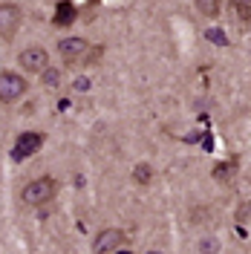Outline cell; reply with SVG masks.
I'll list each match as a JSON object with an SVG mask.
<instances>
[{
	"mask_svg": "<svg viewBox=\"0 0 251 254\" xmlns=\"http://www.w3.org/2000/svg\"><path fill=\"white\" fill-rule=\"evenodd\" d=\"M55 190H58L55 179H49V176L35 179V182H29V185L23 188V202H26V205H44V202H49V199L55 196Z\"/></svg>",
	"mask_w": 251,
	"mask_h": 254,
	"instance_id": "obj_1",
	"label": "cell"
},
{
	"mask_svg": "<svg viewBox=\"0 0 251 254\" xmlns=\"http://www.w3.org/2000/svg\"><path fill=\"white\" fill-rule=\"evenodd\" d=\"M26 93V81L20 78L17 72H0V101L12 104L20 95Z\"/></svg>",
	"mask_w": 251,
	"mask_h": 254,
	"instance_id": "obj_2",
	"label": "cell"
},
{
	"mask_svg": "<svg viewBox=\"0 0 251 254\" xmlns=\"http://www.w3.org/2000/svg\"><path fill=\"white\" fill-rule=\"evenodd\" d=\"M127 243L125 237V231H119V228H107V231H101L98 237H95V254H113V252H119L122 246Z\"/></svg>",
	"mask_w": 251,
	"mask_h": 254,
	"instance_id": "obj_3",
	"label": "cell"
},
{
	"mask_svg": "<svg viewBox=\"0 0 251 254\" xmlns=\"http://www.w3.org/2000/svg\"><path fill=\"white\" fill-rule=\"evenodd\" d=\"M20 66H23L26 72H44V69H49L47 49H41V47L23 49V52H20Z\"/></svg>",
	"mask_w": 251,
	"mask_h": 254,
	"instance_id": "obj_4",
	"label": "cell"
},
{
	"mask_svg": "<svg viewBox=\"0 0 251 254\" xmlns=\"http://www.w3.org/2000/svg\"><path fill=\"white\" fill-rule=\"evenodd\" d=\"M20 26V9L15 3H3L0 6V35L3 38H12Z\"/></svg>",
	"mask_w": 251,
	"mask_h": 254,
	"instance_id": "obj_5",
	"label": "cell"
},
{
	"mask_svg": "<svg viewBox=\"0 0 251 254\" xmlns=\"http://www.w3.org/2000/svg\"><path fill=\"white\" fill-rule=\"evenodd\" d=\"M41 144H44V136L41 133H20L17 142H15V159L32 156L35 150H41Z\"/></svg>",
	"mask_w": 251,
	"mask_h": 254,
	"instance_id": "obj_6",
	"label": "cell"
},
{
	"mask_svg": "<svg viewBox=\"0 0 251 254\" xmlns=\"http://www.w3.org/2000/svg\"><path fill=\"white\" fill-rule=\"evenodd\" d=\"M87 49H90V44H87L84 38H63L61 44H58V52H61L66 61H75V58H81Z\"/></svg>",
	"mask_w": 251,
	"mask_h": 254,
	"instance_id": "obj_7",
	"label": "cell"
},
{
	"mask_svg": "<svg viewBox=\"0 0 251 254\" xmlns=\"http://www.w3.org/2000/svg\"><path fill=\"white\" fill-rule=\"evenodd\" d=\"M72 20H75V6H72L69 0H61V3H58L55 23H58V26H66V23H72Z\"/></svg>",
	"mask_w": 251,
	"mask_h": 254,
	"instance_id": "obj_8",
	"label": "cell"
},
{
	"mask_svg": "<svg viewBox=\"0 0 251 254\" xmlns=\"http://www.w3.org/2000/svg\"><path fill=\"white\" fill-rule=\"evenodd\" d=\"M234 176H237L234 162H231V165H217V168H214V179H217V182H231Z\"/></svg>",
	"mask_w": 251,
	"mask_h": 254,
	"instance_id": "obj_9",
	"label": "cell"
},
{
	"mask_svg": "<svg viewBox=\"0 0 251 254\" xmlns=\"http://www.w3.org/2000/svg\"><path fill=\"white\" fill-rule=\"evenodd\" d=\"M133 179H136L139 185H147V182L153 179V168H150V165H144V162L136 165V168H133Z\"/></svg>",
	"mask_w": 251,
	"mask_h": 254,
	"instance_id": "obj_10",
	"label": "cell"
},
{
	"mask_svg": "<svg viewBox=\"0 0 251 254\" xmlns=\"http://www.w3.org/2000/svg\"><path fill=\"white\" fill-rule=\"evenodd\" d=\"M196 9L205 17H217L220 15V0H196Z\"/></svg>",
	"mask_w": 251,
	"mask_h": 254,
	"instance_id": "obj_11",
	"label": "cell"
},
{
	"mask_svg": "<svg viewBox=\"0 0 251 254\" xmlns=\"http://www.w3.org/2000/svg\"><path fill=\"white\" fill-rule=\"evenodd\" d=\"M205 41H211V44H217V47H228V38H225V32L222 29H205Z\"/></svg>",
	"mask_w": 251,
	"mask_h": 254,
	"instance_id": "obj_12",
	"label": "cell"
},
{
	"mask_svg": "<svg viewBox=\"0 0 251 254\" xmlns=\"http://www.w3.org/2000/svg\"><path fill=\"white\" fill-rule=\"evenodd\" d=\"M41 75H44V84H47V87H58V84H61V72H58V69H52V66L44 69Z\"/></svg>",
	"mask_w": 251,
	"mask_h": 254,
	"instance_id": "obj_13",
	"label": "cell"
},
{
	"mask_svg": "<svg viewBox=\"0 0 251 254\" xmlns=\"http://www.w3.org/2000/svg\"><path fill=\"white\" fill-rule=\"evenodd\" d=\"M231 6L240 12L243 20H249V17H251V0H231Z\"/></svg>",
	"mask_w": 251,
	"mask_h": 254,
	"instance_id": "obj_14",
	"label": "cell"
},
{
	"mask_svg": "<svg viewBox=\"0 0 251 254\" xmlns=\"http://www.w3.org/2000/svg\"><path fill=\"white\" fill-rule=\"evenodd\" d=\"M237 222H243V225H246V222H251V202H243V205L237 208Z\"/></svg>",
	"mask_w": 251,
	"mask_h": 254,
	"instance_id": "obj_15",
	"label": "cell"
},
{
	"mask_svg": "<svg viewBox=\"0 0 251 254\" xmlns=\"http://www.w3.org/2000/svg\"><path fill=\"white\" fill-rule=\"evenodd\" d=\"M199 249H202V254H214V252H217V240H202V246H199Z\"/></svg>",
	"mask_w": 251,
	"mask_h": 254,
	"instance_id": "obj_16",
	"label": "cell"
},
{
	"mask_svg": "<svg viewBox=\"0 0 251 254\" xmlns=\"http://www.w3.org/2000/svg\"><path fill=\"white\" fill-rule=\"evenodd\" d=\"M75 87H78V90H87V87H90V81H87V78H78V81H75Z\"/></svg>",
	"mask_w": 251,
	"mask_h": 254,
	"instance_id": "obj_17",
	"label": "cell"
},
{
	"mask_svg": "<svg viewBox=\"0 0 251 254\" xmlns=\"http://www.w3.org/2000/svg\"><path fill=\"white\" fill-rule=\"evenodd\" d=\"M113 254H133L130 249H119V252H113Z\"/></svg>",
	"mask_w": 251,
	"mask_h": 254,
	"instance_id": "obj_18",
	"label": "cell"
}]
</instances>
